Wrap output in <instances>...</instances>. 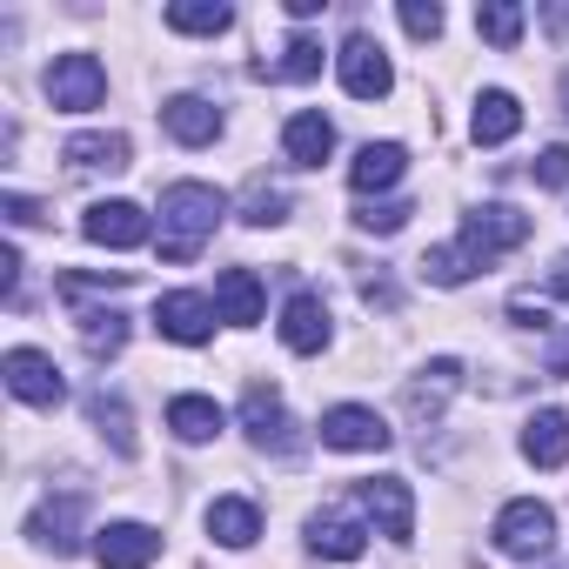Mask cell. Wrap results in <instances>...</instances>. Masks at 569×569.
I'll return each instance as SVG.
<instances>
[{"label":"cell","mask_w":569,"mask_h":569,"mask_svg":"<svg viewBox=\"0 0 569 569\" xmlns=\"http://www.w3.org/2000/svg\"><path fill=\"white\" fill-rule=\"evenodd\" d=\"M496 549L502 556H516V562H536V556H549L556 549V509L549 502H509L502 516H496Z\"/></svg>","instance_id":"obj_3"},{"label":"cell","mask_w":569,"mask_h":569,"mask_svg":"<svg viewBox=\"0 0 569 569\" xmlns=\"http://www.w3.org/2000/svg\"><path fill=\"white\" fill-rule=\"evenodd\" d=\"M161 121H168V134H174V141H188V148H201V141H214V134H221V108H214V101H201V94H174V101L161 108Z\"/></svg>","instance_id":"obj_19"},{"label":"cell","mask_w":569,"mask_h":569,"mask_svg":"<svg viewBox=\"0 0 569 569\" xmlns=\"http://www.w3.org/2000/svg\"><path fill=\"white\" fill-rule=\"evenodd\" d=\"M241 221H254V228L289 221V194H281V188H268V181H254V188H248V214H241Z\"/></svg>","instance_id":"obj_30"},{"label":"cell","mask_w":569,"mask_h":569,"mask_svg":"<svg viewBox=\"0 0 569 569\" xmlns=\"http://www.w3.org/2000/svg\"><path fill=\"white\" fill-rule=\"evenodd\" d=\"M522 241H529V214L509 208V201H489V208L462 214V234H456L449 248H429V254H422V274L436 281V289H462L476 268H489L496 254H509V248H522Z\"/></svg>","instance_id":"obj_1"},{"label":"cell","mask_w":569,"mask_h":569,"mask_svg":"<svg viewBox=\"0 0 569 569\" xmlns=\"http://www.w3.org/2000/svg\"><path fill=\"white\" fill-rule=\"evenodd\" d=\"M456 382H462V362H449V356H442V362H429V369H422V382H409V416H416V422H436V416H442V402L456 396Z\"/></svg>","instance_id":"obj_22"},{"label":"cell","mask_w":569,"mask_h":569,"mask_svg":"<svg viewBox=\"0 0 569 569\" xmlns=\"http://www.w3.org/2000/svg\"><path fill=\"white\" fill-rule=\"evenodd\" d=\"M402 28L416 41H436L442 34V8H436V0H402Z\"/></svg>","instance_id":"obj_33"},{"label":"cell","mask_w":569,"mask_h":569,"mask_svg":"<svg viewBox=\"0 0 569 569\" xmlns=\"http://www.w3.org/2000/svg\"><path fill=\"white\" fill-rule=\"evenodd\" d=\"M549 296H562V302H569V254L549 268Z\"/></svg>","instance_id":"obj_37"},{"label":"cell","mask_w":569,"mask_h":569,"mask_svg":"<svg viewBox=\"0 0 569 569\" xmlns=\"http://www.w3.org/2000/svg\"><path fill=\"white\" fill-rule=\"evenodd\" d=\"M221 208H228L221 188H208V181H174V188L161 194V261H194L201 241L214 234Z\"/></svg>","instance_id":"obj_2"},{"label":"cell","mask_w":569,"mask_h":569,"mask_svg":"<svg viewBox=\"0 0 569 569\" xmlns=\"http://www.w3.org/2000/svg\"><path fill=\"white\" fill-rule=\"evenodd\" d=\"M214 309H221V322H234V329L261 322V281H254V268H221V274H214Z\"/></svg>","instance_id":"obj_15"},{"label":"cell","mask_w":569,"mask_h":569,"mask_svg":"<svg viewBox=\"0 0 569 569\" xmlns=\"http://www.w3.org/2000/svg\"><path fill=\"white\" fill-rule=\"evenodd\" d=\"M214 302L208 296H188V289H174V296H161L154 302V329L168 336V342H181V349H201L208 336H214Z\"/></svg>","instance_id":"obj_7"},{"label":"cell","mask_w":569,"mask_h":569,"mask_svg":"<svg viewBox=\"0 0 569 569\" xmlns=\"http://www.w3.org/2000/svg\"><path fill=\"white\" fill-rule=\"evenodd\" d=\"M94 422L114 436V449H121V456H134V429H128V409H121V396H94Z\"/></svg>","instance_id":"obj_32"},{"label":"cell","mask_w":569,"mask_h":569,"mask_svg":"<svg viewBox=\"0 0 569 569\" xmlns=\"http://www.w3.org/2000/svg\"><path fill=\"white\" fill-rule=\"evenodd\" d=\"M281 342H289L296 356H316L322 342H329V309H322V296H289V309H281Z\"/></svg>","instance_id":"obj_14"},{"label":"cell","mask_w":569,"mask_h":569,"mask_svg":"<svg viewBox=\"0 0 569 569\" xmlns=\"http://www.w3.org/2000/svg\"><path fill=\"white\" fill-rule=\"evenodd\" d=\"M74 522H81V496H54V502H41V509H34L28 536H34V542H48V549H74Z\"/></svg>","instance_id":"obj_25"},{"label":"cell","mask_w":569,"mask_h":569,"mask_svg":"<svg viewBox=\"0 0 569 569\" xmlns=\"http://www.w3.org/2000/svg\"><path fill=\"white\" fill-rule=\"evenodd\" d=\"M536 181H542V188H562V181H569V148H542V154H536Z\"/></svg>","instance_id":"obj_34"},{"label":"cell","mask_w":569,"mask_h":569,"mask_svg":"<svg viewBox=\"0 0 569 569\" xmlns=\"http://www.w3.org/2000/svg\"><path fill=\"white\" fill-rule=\"evenodd\" d=\"M309 542H316V556H329V562H356L362 542H369V529H362L349 509H322V516L309 522Z\"/></svg>","instance_id":"obj_16"},{"label":"cell","mask_w":569,"mask_h":569,"mask_svg":"<svg viewBox=\"0 0 569 569\" xmlns=\"http://www.w3.org/2000/svg\"><path fill=\"white\" fill-rule=\"evenodd\" d=\"M516 128H522V108H516V94H502V88H489V94L476 101V114H469L476 148H496V141H509Z\"/></svg>","instance_id":"obj_21"},{"label":"cell","mask_w":569,"mask_h":569,"mask_svg":"<svg viewBox=\"0 0 569 569\" xmlns=\"http://www.w3.org/2000/svg\"><path fill=\"white\" fill-rule=\"evenodd\" d=\"M81 342H88L94 362L121 356V349H128V316H81Z\"/></svg>","instance_id":"obj_28"},{"label":"cell","mask_w":569,"mask_h":569,"mask_svg":"<svg viewBox=\"0 0 569 569\" xmlns=\"http://www.w3.org/2000/svg\"><path fill=\"white\" fill-rule=\"evenodd\" d=\"M336 74H342V88H349L356 101H382V94L396 88V68H389L382 41H369V34H349V41H342Z\"/></svg>","instance_id":"obj_5"},{"label":"cell","mask_w":569,"mask_h":569,"mask_svg":"<svg viewBox=\"0 0 569 569\" xmlns=\"http://www.w3.org/2000/svg\"><path fill=\"white\" fill-rule=\"evenodd\" d=\"M562 101H569V74H562Z\"/></svg>","instance_id":"obj_38"},{"label":"cell","mask_w":569,"mask_h":569,"mask_svg":"<svg viewBox=\"0 0 569 569\" xmlns=\"http://www.w3.org/2000/svg\"><path fill=\"white\" fill-rule=\"evenodd\" d=\"M542 369L569 382V336H556V342H549V356H542Z\"/></svg>","instance_id":"obj_36"},{"label":"cell","mask_w":569,"mask_h":569,"mask_svg":"<svg viewBox=\"0 0 569 569\" xmlns=\"http://www.w3.org/2000/svg\"><path fill=\"white\" fill-rule=\"evenodd\" d=\"M48 101H54L61 114L101 108V101H108V68H101L94 54H61V61L48 68Z\"/></svg>","instance_id":"obj_4"},{"label":"cell","mask_w":569,"mask_h":569,"mask_svg":"<svg viewBox=\"0 0 569 569\" xmlns=\"http://www.w3.org/2000/svg\"><path fill=\"white\" fill-rule=\"evenodd\" d=\"M402 174H409V148H402V141H369V148L349 161V188H356V194L396 188Z\"/></svg>","instance_id":"obj_13"},{"label":"cell","mask_w":569,"mask_h":569,"mask_svg":"<svg viewBox=\"0 0 569 569\" xmlns=\"http://www.w3.org/2000/svg\"><path fill=\"white\" fill-rule=\"evenodd\" d=\"M356 502L376 516V529H382V536H396V542H409V536H416V496H409V482H402V476H376V482H362V489H356Z\"/></svg>","instance_id":"obj_10"},{"label":"cell","mask_w":569,"mask_h":569,"mask_svg":"<svg viewBox=\"0 0 569 569\" xmlns=\"http://www.w3.org/2000/svg\"><path fill=\"white\" fill-rule=\"evenodd\" d=\"M281 148H289L296 168H322L336 154V128L329 114H289V128H281Z\"/></svg>","instance_id":"obj_18"},{"label":"cell","mask_w":569,"mask_h":569,"mask_svg":"<svg viewBox=\"0 0 569 569\" xmlns=\"http://www.w3.org/2000/svg\"><path fill=\"white\" fill-rule=\"evenodd\" d=\"M261 74H268V81H316V74H322V41L296 34L289 48H281V61H261Z\"/></svg>","instance_id":"obj_27"},{"label":"cell","mask_w":569,"mask_h":569,"mask_svg":"<svg viewBox=\"0 0 569 569\" xmlns=\"http://www.w3.org/2000/svg\"><path fill=\"white\" fill-rule=\"evenodd\" d=\"M208 536H214L221 549H248V542L261 536V509H254L248 496H221V502H208Z\"/></svg>","instance_id":"obj_20"},{"label":"cell","mask_w":569,"mask_h":569,"mask_svg":"<svg viewBox=\"0 0 569 569\" xmlns=\"http://www.w3.org/2000/svg\"><path fill=\"white\" fill-rule=\"evenodd\" d=\"M81 234L101 241V248H141V241H148V214H141L134 201H94V208L81 214Z\"/></svg>","instance_id":"obj_12"},{"label":"cell","mask_w":569,"mask_h":569,"mask_svg":"<svg viewBox=\"0 0 569 569\" xmlns=\"http://www.w3.org/2000/svg\"><path fill=\"white\" fill-rule=\"evenodd\" d=\"M522 456L536 469H562L569 462V416L562 409H536L529 429H522Z\"/></svg>","instance_id":"obj_17"},{"label":"cell","mask_w":569,"mask_h":569,"mask_svg":"<svg viewBox=\"0 0 569 569\" xmlns=\"http://www.w3.org/2000/svg\"><path fill=\"white\" fill-rule=\"evenodd\" d=\"M322 442L349 449V456H376V449H389V422L376 409H362V402H342V409L322 416Z\"/></svg>","instance_id":"obj_9"},{"label":"cell","mask_w":569,"mask_h":569,"mask_svg":"<svg viewBox=\"0 0 569 569\" xmlns=\"http://www.w3.org/2000/svg\"><path fill=\"white\" fill-rule=\"evenodd\" d=\"M168 429H174L181 442H214V436H221V409H214L208 396H174V402H168Z\"/></svg>","instance_id":"obj_24"},{"label":"cell","mask_w":569,"mask_h":569,"mask_svg":"<svg viewBox=\"0 0 569 569\" xmlns=\"http://www.w3.org/2000/svg\"><path fill=\"white\" fill-rule=\"evenodd\" d=\"M509 316H516L522 329H549V316H542V309H536L529 296H516V302H509Z\"/></svg>","instance_id":"obj_35"},{"label":"cell","mask_w":569,"mask_h":569,"mask_svg":"<svg viewBox=\"0 0 569 569\" xmlns=\"http://www.w3.org/2000/svg\"><path fill=\"white\" fill-rule=\"evenodd\" d=\"M61 161L68 168H81V174H94V168H128V134H74L68 148H61Z\"/></svg>","instance_id":"obj_23"},{"label":"cell","mask_w":569,"mask_h":569,"mask_svg":"<svg viewBox=\"0 0 569 569\" xmlns=\"http://www.w3.org/2000/svg\"><path fill=\"white\" fill-rule=\"evenodd\" d=\"M409 214H416L409 201H362V208H356V228H369V234H396Z\"/></svg>","instance_id":"obj_31"},{"label":"cell","mask_w":569,"mask_h":569,"mask_svg":"<svg viewBox=\"0 0 569 569\" xmlns=\"http://www.w3.org/2000/svg\"><path fill=\"white\" fill-rule=\"evenodd\" d=\"M241 422H248V436H254L261 449H274V456H296V449H302V436H296L289 409H281V396H274V389H261V382L241 396Z\"/></svg>","instance_id":"obj_8"},{"label":"cell","mask_w":569,"mask_h":569,"mask_svg":"<svg viewBox=\"0 0 569 569\" xmlns=\"http://www.w3.org/2000/svg\"><path fill=\"white\" fill-rule=\"evenodd\" d=\"M168 28H174V34H228L234 14L221 8V0H174V8H168Z\"/></svg>","instance_id":"obj_26"},{"label":"cell","mask_w":569,"mask_h":569,"mask_svg":"<svg viewBox=\"0 0 569 569\" xmlns=\"http://www.w3.org/2000/svg\"><path fill=\"white\" fill-rule=\"evenodd\" d=\"M154 556H161V536L148 522H108V529H94V562L101 569H148Z\"/></svg>","instance_id":"obj_11"},{"label":"cell","mask_w":569,"mask_h":569,"mask_svg":"<svg viewBox=\"0 0 569 569\" xmlns=\"http://www.w3.org/2000/svg\"><path fill=\"white\" fill-rule=\"evenodd\" d=\"M8 389L21 396V402H34V409H61L68 402V382H61V369H54V356H41V349H8Z\"/></svg>","instance_id":"obj_6"},{"label":"cell","mask_w":569,"mask_h":569,"mask_svg":"<svg viewBox=\"0 0 569 569\" xmlns=\"http://www.w3.org/2000/svg\"><path fill=\"white\" fill-rule=\"evenodd\" d=\"M476 28H482V41H496V48H516V41H522V8L489 0V8H476Z\"/></svg>","instance_id":"obj_29"}]
</instances>
